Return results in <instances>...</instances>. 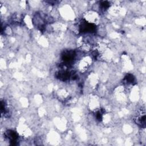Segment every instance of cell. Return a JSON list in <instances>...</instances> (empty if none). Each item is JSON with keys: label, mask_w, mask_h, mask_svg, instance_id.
I'll list each match as a JSON object with an SVG mask.
<instances>
[{"label": "cell", "mask_w": 146, "mask_h": 146, "mask_svg": "<svg viewBox=\"0 0 146 146\" xmlns=\"http://www.w3.org/2000/svg\"><path fill=\"white\" fill-rule=\"evenodd\" d=\"M125 80L128 83H132L135 80V78L133 75L131 74H128L125 76Z\"/></svg>", "instance_id": "cell-5"}, {"label": "cell", "mask_w": 146, "mask_h": 146, "mask_svg": "<svg viewBox=\"0 0 146 146\" xmlns=\"http://www.w3.org/2000/svg\"><path fill=\"white\" fill-rule=\"evenodd\" d=\"M71 76V73L67 71H62L58 73L57 78L62 80H67Z\"/></svg>", "instance_id": "cell-4"}, {"label": "cell", "mask_w": 146, "mask_h": 146, "mask_svg": "<svg viewBox=\"0 0 146 146\" xmlns=\"http://www.w3.org/2000/svg\"><path fill=\"white\" fill-rule=\"evenodd\" d=\"M96 26L95 25L83 21L80 25L79 30L81 33H94L95 31Z\"/></svg>", "instance_id": "cell-1"}, {"label": "cell", "mask_w": 146, "mask_h": 146, "mask_svg": "<svg viewBox=\"0 0 146 146\" xmlns=\"http://www.w3.org/2000/svg\"><path fill=\"white\" fill-rule=\"evenodd\" d=\"M5 135L6 137L10 141L11 145H15L17 144L18 135L15 131L13 130H8L6 132Z\"/></svg>", "instance_id": "cell-2"}, {"label": "cell", "mask_w": 146, "mask_h": 146, "mask_svg": "<svg viewBox=\"0 0 146 146\" xmlns=\"http://www.w3.org/2000/svg\"><path fill=\"white\" fill-rule=\"evenodd\" d=\"M102 112L101 111H98L96 113V117L98 120L99 121H102Z\"/></svg>", "instance_id": "cell-7"}, {"label": "cell", "mask_w": 146, "mask_h": 146, "mask_svg": "<svg viewBox=\"0 0 146 146\" xmlns=\"http://www.w3.org/2000/svg\"><path fill=\"white\" fill-rule=\"evenodd\" d=\"M75 54L73 50L66 51L62 54V59L66 63H70L74 59Z\"/></svg>", "instance_id": "cell-3"}, {"label": "cell", "mask_w": 146, "mask_h": 146, "mask_svg": "<svg viewBox=\"0 0 146 146\" xmlns=\"http://www.w3.org/2000/svg\"><path fill=\"white\" fill-rule=\"evenodd\" d=\"M100 6L103 9H108L110 6V3L108 1H102L100 2Z\"/></svg>", "instance_id": "cell-6"}]
</instances>
